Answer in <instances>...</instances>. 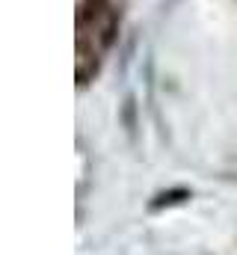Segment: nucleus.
I'll return each mask as SVG.
<instances>
[{"mask_svg":"<svg viewBox=\"0 0 237 255\" xmlns=\"http://www.w3.org/2000/svg\"><path fill=\"white\" fill-rule=\"evenodd\" d=\"M118 0H86L77 18V74L86 68V60L98 63L104 48L113 42L118 24Z\"/></svg>","mask_w":237,"mask_h":255,"instance_id":"nucleus-1","label":"nucleus"}]
</instances>
